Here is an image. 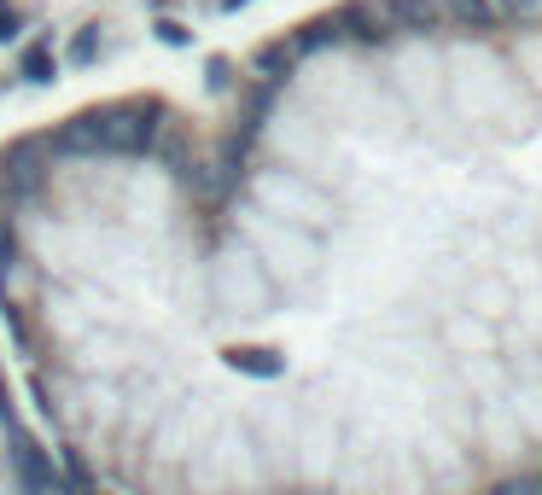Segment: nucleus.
Returning <instances> with one entry per match:
<instances>
[{
  "instance_id": "7ed1b4c3",
  "label": "nucleus",
  "mask_w": 542,
  "mask_h": 495,
  "mask_svg": "<svg viewBox=\"0 0 542 495\" xmlns=\"http://www.w3.org/2000/svg\"><path fill=\"white\" fill-rule=\"evenodd\" d=\"M508 408L519 420V431H525V443L537 449L542 443V373L537 379H508Z\"/></svg>"
},
{
  "instance_id": "20e7f679",
  "label": "nucleus",
  "mask_w": 542,
  "mask_h": 495,
  "mask_svg": "<svg viewBox=\"0 0 542 495\" xmlns=\"http://www.w3.org/2000/svg\"><path fill=\"white\" fill-rule=\"evenodd\" d=\"M438 6H443V18L467 35H490L502 24V6H496V0H438Z\"/></svg>"
},
{
  "instance_id": "0eeeda50",
  "label": "nucleus",
  "mask_w": 542,
  "mask_h": 495,
  "mask_svg": "<svg viewBox=\"0 0 542 495\" xmlns=\"http://www.w3.org/2000/svg\"><path fill=\"white\" fill-rule=\"evenodd\" d=\"M24 76H30V82H53V53H47V47H30V53H24Z\"/></svg>"
},
{
  "instance_id": "39448f33",
  "label": "nucleus",
  "mask_w": 542,
  "mask_h": 495,
  "mask_svg": "<svg viewBox=\"0 0 542 495\" xmlns=\"http://www.w3.org/2000/svg\"><path fill=\"white\" fill-rule=\"evenodd\" d=\"M385 12H391V24H397V30H408V35L443 30V6H438V0H391Z\"/></svg>"
},
{
  "instance_id": "6e6552de",
  "label": "nucleus",
  "mask_w": 542,
  "mask_h": 495,
  "mask_svg": "<svg viewBox=\"0 0 542 495\" xmlns=\"http://www.w3.org/2000/svg\"><path fill=\"white\" fill-rule=\"evenodd\" d=\"M234 367H245V373H280V362L269 350H234Z\"/></svg>"
},
{
  "instance_id": "ddd939ff",
  "label": "nucleus",
  "mask_w": 542,
  "mask_h": 495,
  "mask_svg": "<svg viewBox=\"0 0 542 495\" xmlns=\"http://www.w3.org/2000/svg\"><path fill=\"white\" fill-rule=\"evenodd\" d=\"M76 495H88V490H76Z\"/></svg>"
},
{
  "instance_id": "f8f14e48",
  "label": "nucleus",
  "mask_w": 542,
  "mask_h": 495,
  "mask_svg": "<svg viewBox=\"0 0 542 495\" xmlns=\"http://www.w3.org/2000/svg\"><path fill=\"white\" fill-rule=\"evenodd\" d=\"M0 35H12V12L6 6H0Z\"/></svg>"
},
{
  "instance_id": "f03ea898",
  "label": "nucleus",
  "mask_w": 542,
  "mask_h": 495,
  "mask_svg": "<svg viewBox=\"0 0 542 495\" xmlns=\"http://www.w3.org/2000/svg\"><path fill=\"white\" fill-rule=\"evenodd\" d=\"M473 449H478V461L496 466V472H519V466L531 461V443H525V431L513 420L508 396L473 402Z\"/></svg>"
},
{
  "instance_id": "f257e3e1",
  "label": "nucleus",
  "mask_w": 542,
  "mask_h": 495,
  "mask_svg": "<svg viewBox=\"0 0 542 495\" xmlns=\"http://www.w3.org/2000/svg\"><path fill=\"white\" fill-rule=\"evenodd\" d=\"M152 111H135V105H117V111H88L65 129L70 152H146L152 146Z\"/></svg>"
},
{
  "instance_id": "423d86ee",
  "label": "nucleus",
  "mask_w": 542,
  "mask_h": 495,
  "mask_svg": "<svg viewBox=\"0 0 542 495\" xmlns=\"http://www.w3.org/2000/svg\"><path fill=\"white\" fill-rule=\"evenodd\" d=\"M12 461H18V472H24V484H30L35 495L53 490V466L41 461V449H35V443H18V449H12Z\"/></svg>"
},
{
  "instance_id": "1a4fd4ad",
  "label": "nucleus",
  "mask_w": 542,
  "mask_h": 495,
  "mask_svg": "<svg viewBox=\"0 0 542 495\" xmlns=\"http://www.w3.org/2000/svg\"><path fill=\"white\" fill-rule=\"evenodd\" d=\"M502 6V18H537L542 12V0H496Z\"/></svg>"
},
{
  "instance_id": "9d476101",
  "label": "nucleus",
  "mask_w": 542,
  "mask_h": 495,
  "mask_svg": "<svg viewBox=\"0 0 542 495\" xmlns=\"http://www.w3.org/2000/svg\"><path fill=\"white\" fill-rule=\"evenodd\" d=\"M70 59H94V35H88V30L76 35V47H70Z\"/></svg>"
},
{
  "instance_id": "9b49d317",
  "label": "nucleus",
  "mask_w": 542,
  "mask_h": 495,
  "mask_svg": "<svg viewBox=\"0 0 542 495\" xmlns=\"http://www.w3.org/2000/svg\"><path fill=\"white\" fill-rule=\"evenodd\" d=\"M158 35H164L170 47H181V41H187V30H181V24H158Z\"/></svg>"
}]
</instances>
